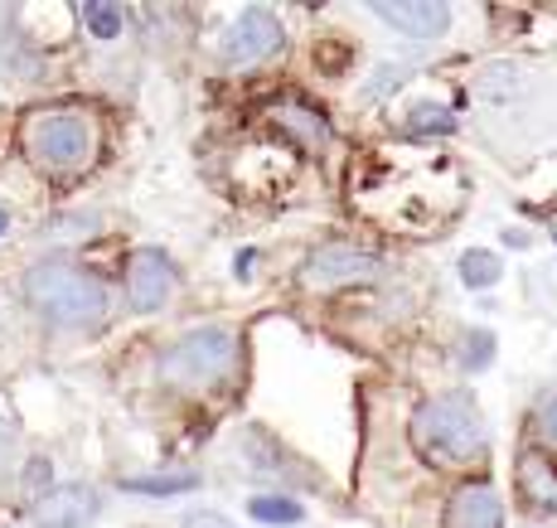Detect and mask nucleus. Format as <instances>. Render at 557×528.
Here are the masks:
<instances>
[{
    "label": "nucleus",
    "mask_w": 557,
    "mask_h": 528,
    "mask_svg": "<svg viewBox=\"0 0 557 528\" xmlns=\"http://www.w3.org/2000/svg\"><path fill=\"white\" fill-rule=\"evenodd\" d=\"M412 446L422 461L451 470V466H475L485 456V417H480L470 393H436L412 413Z\"/></svg>",
    "instance_id": "1"
},
{
    "label": "nucleus",
    "mask_w": 557,
    "mask_h": 528,
    "mask_svg": "<svg viewBox=\"0 0 557 528\" xmlns=\"http://www.w3.org/2000/svg\"><path fill=\"white\" fill-rule=\"evenodd\" d=\"M25 300L63 330H88L107 316V286L69 262H39L25 272Z\"/></svg>",
    "instance_id": "2"
},
{
    "label": "nucleus",
    "mask_w": 557,
    "mask_h": 528,
    "mask_svg": "<svg viewBox=\"0 0 557 528\" xmlns=\"http://www.w3.org/2000/svg\"><path fill=\"white\" fill-rule=\"evenodd\" d=\"M160 379L170 388H185V393H199V388H219L238 369V335L228 326H199L185 330L180 340H170L156 359Z\"/></svg>",
    "instance_id": "3"
},
{
    "label": "nucleus",
    "mask_w": 557,
    "mask_h": 528,
    "mask_svg": "<svg viewBox=\"0 0 557 528\" xmlns=\"http://www.w3.org/2000/svg\"><path fill=\"white\" fill-rule=\"evenodd\" d=\"M25 150L35 165L45 170H83L92 156H98V126L83 112H69V107H53V112H35L25 122Z\"/></svg>",
    "instance_id": "4"
},
{
    "label": "nucleus",
    "mask_w": 557,
    "mask_h": 528,
    "mask_svg": "<svg viewBox=\"0 0 557 528\" xmlns=\"http://www.w3.org/2000/svg\"><path fill=\"white\" fill-rule=\"evenodd\" d=\"M282 45H286L282 20H276L272 10L252 5V10H243V15L228 25V35H223V59L228 63H262Z\"/></svg>",
    "instance_id": "5"
},
{
    "label": "nucleus",
    "mask_w": 557,
    "mask_h": 528,
    "mask_svg": "<svg viewBox=\"0 0 557 528\" xmlns=\"http://www.w3.org/2000/svg\"><path fill=\"white\" fill-rule=\"evenodd\" d=\"M379 277V257L363 253L355 243H325L310 253L301 282L306 286H349V282H369Z\"/></svg>",
    "instance_id": "6"
},
{
    "label": "nucleus",
    "mask_w": 557,
    "mask_h": 528,
    "mask_svg": "<svg viewBox=\"0 0 557 528\" xmlns=\"http://www.w3.org/2000/svg\"><path fill=\"white\" fill-rule=\"evenodd\" d=\"M170 291H175V262L160 247H141L132 257V267H126V296H132V306L141 316H151V310H160L170 300Z\"/></svg>",
    "instance_id": "7"
},
{
    "label": "nucleus",
    "mask_w": 557,
    "mask_h": 528,
    "mask_svg": "<svg viewBox=\"0 0 557 528\" xmlns=\"http://www.w3.org/2000/svg\"><path fill=\"white\" fill-rule=\"evenodd\" d=\"M373 15H379L383 25H393L398 35H407V39H442L446 29H451L456 10L442 5V0H379Z\"/></svg>",
    "instance_id": "8"
},
{
    "label": "nucleus",
    "mask_w": 557,
    "mask_h": 528,
    "mask_svg": "<svg viewBox=\"0 0 557 528\" xmlns=\"http://www.w3.org/2000/svg\"><path fill=\"white\" fill-rule=\"evenodd\" d=\"M98 514V494L88 484H59V490H45L35 504V519L45 528H83Z\"/></svg>",
    "instance_id": "9"
},
{
    "label": "nucleus",
    "mask_w": 557,
    "mask_h": 528,
    "mask_svg": "<svg viewBox=\"0 0 557 528\" xmlns=\"http://www.w3.org/2000/svg\"><path fill=\"white\" fill-rule=\"evenodd\" d=\"M446 528H505V500L490 484H466L446 509Z\"/></svg>",
    "instance_id": "10"
},
{
    "label": "nucleus",
    "mask_w": 557,
    "mask_h": 528,
    "mask_svg": "<svg viewBox=\"0 0 557 528\" xmlns=\"http://www.w3.org/2000/svg\"><path fill=\"white\" fill-rule=\"evenodd\" d=\"M403 132L407 136H451L456 132V112L442 102H417L412 112L403 116Z\"/></svg>",
    "instance_id": "11"
},
{
    "label": "nucleus",
    "mask_w": 557,
    "mask_h": 528,
    "mask_svg": "<svg viewBox=\"0 0 557 528\" xmlns=\"http://www.w3.org/2000/svg\"><path fill=\"white\" fill-rule=\"evenodd\" d=\"M499 272H505V262H499L495 253H485V247H470V253L460 257V282L475 286V291L495 286V282H499Z\"/></svg>",
    "instance_id": "12"
},
{
    "label": "nucleus",
    "mask_w": 557,
    "mask_h": 528,
    "mask_svg": "<svg viewBox=\"0 0 557 528\" xmlns=\"http://www.w3.org/2000/svg\"><path fill=\"white\" fill-rule=\"evenodd\" d=\"M199 476H136V480H122V490L126 494H151V500H165V494H185V490H195Z\"/></svg>",
    "instance_id": "13"
},
{
    "label": "nucleus",
    "mask_w": 557,
    "mask_h": 528,
    "mask_svg": "<svg viewBox=\"0 0 557 528\" xmlns=\"http://www.w3.org/2000/svg\"><path fill=\"white\" fill-rule=\"evenodd\" d=\"M248 514L257 524H301V504L292 494H257L248 504Z\"/></svg>",
    "instance_id": "14"
},
{
    "label": "nucleus",
    "mask_w": 557,
    "mask_h": 528,
    "mask_svg": "<svg viewBox=\"0 0 557 528\" xmlns=\"http://www.w3.org/2000/svg\"><path fill=\"white\" fill-rule=\"evenodd\" d=\"M83 25H88L92 39H116L122 35V5H107V0H88V5H78Z\"/></svg>",
    "instance_id": "15"
},
{
    "label": "nucleus",
    "mask_w": 557,
    "mask_h": 528,
    "mask_svg": "<svg viewBox=\"0 0 557 528\" xmlns=\"http://www.w3.org/2000/svg\"><path fill=\"white\" fill-rule=\"evenodd\" d=\"M0 73H35V53L15 29V20H10V29H0Z\"/></svg>",
    "instance_id": "16"
},
{
    "label": "nucleus",
    "mask_w": 557,
    "mask_h": 528,
    "mask_svg": "<svg viewBox=\"0 0 557 528\" xmlns=\"http://www.w3.org/2000/svg\"><path fill=\"white\" fill-rule=\"evenodd\" d=\"M523 490L533 494V504H543V509L557 514V480L548 466H523Z\"/></svg>",
    "instance_id": "17"
},
{
    "label": "nucleus",
    "mask_w": 557,
    "mask_h": 528,
    "mask_svg": "<svg viewBox=\"0 0 557 528\" xmlns=\"http://www.w3.org/2000/svg\"><path fill=\"white\" fill-rule=\"evenodd\" d=\"M185 528H238L233 519H223V514H213V509H199V514H189Z\"/></svg>",
    "instance_id": "18"
},
{
    "label": "nucleus",
    "mask_w": 557,
    "mask_h": 528,
    "mask_svg": "<svg viewBox=\"0 0 557 528\" xmlns=\"http://www.w3.org/2000/svg\"><path fill=\"white\" fill-rule=\"evenodd\" d=\"M539 427H543V437H553L557 441V393L543 403V413H539Z\"/></svg>",
    "instance_id": "19"
},
{
    "label": "nucleus",
    "mask_w": 557,
    "mask_h": 528,
    "mask_svg": "<svg viewBox=\"0 0 557 528\" xmlns=\"http://www.w3.org/2000/svg\"><path fill=\"white\" fill-rule=\"evenodd\" d=\"M5 229H10V213H5V209H0V238H5Z\"/></svg>",
    "instance_id": "20"
},
{
    "label": "nucleus",
    "mask_w": 557,
    "mask_h": 528,
    "mask_svg": "<svg viewBox=\"0 0 557 528\" xmlns=\"http://www.w3.org/2000/svg\"><path fill=\"white\" fill-rule=\"evenodd\" d=\"M548 470H553V480H557V456H553V461H548Z\"/></svg>",
    "instance_id": "21"
}]
</instances>
